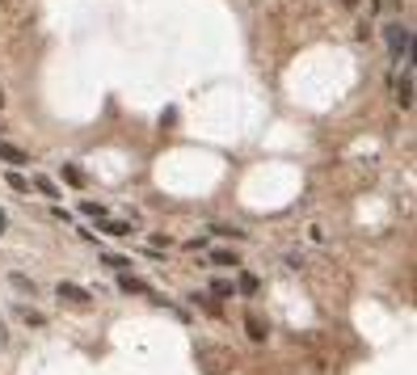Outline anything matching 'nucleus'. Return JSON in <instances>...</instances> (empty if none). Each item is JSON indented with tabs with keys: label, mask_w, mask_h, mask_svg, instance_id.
Returning <instances> with one entry per match:
<instances>
[{
	"label": "nucleus",
	"mask_w": 417,
	"mask_h": 375,
	"mask_svg": "<svg viewBox=\"0 0 417 375\" xmlns=\"http://www.w3.org/2000/svg\"><path fill=\"white\" fill-rule=\"evenodd\" d=\"M34 186H38V190H42V194H51V198H55V194H60V190H55V186H51V182H46V177H38V182H34Z\"/></svg>",
	"instance_id": "nucleus-13"
},
{
	"label": "nucleus",
	"mask_w": 417,
	"mask_h": 375,
	"mask_svg": "<svg viewBox=\"0 0 417 375\" xmlns=\"http://www.w3.org/2000/svg\"><path fill=\"white\" fill-rule=\"evenodd\" d=\"M110 236H131V224H106Z\"/></svg>",
	"instance_id": "nucleus-11"
},
{
	"label": "nucleus",
	"mask_w": 417,
	"mask_h": 375,
	"mask_svg": "<svg viewBox=\"0 0 417 375\" xmlns=\"http://www.w3.org/2000/svg\"><path fill=\"white\" fill-rule=\"evenodd\" d=\"M0 105H5V89H0Z\"/></svg>",
	"instance_id": "nucleus-17"
},
{
	"label": "nucleus",
	"mask_w": 417,
	"mask_h": 375,
	"mask_svg": "<svg viewBox=\"0 0 417 375\" xmlns=\"http://www.w3.org/2000/svg\"><path fill=\"white\" fill-rule=\"evenodd\" d=\"M64 177H68V182H72V186H85V173H80V169H72V165H68V169H64Z\"/></svg>",
	"instance_id": "nucleus-10"
},
{
	"label": "nucleus",
	"mask_w": 417,
	"mask_h": 375,
	"mask_svg": "<svg viewBox=\"0 0 417 375\" xmlns=\"http://www.w3.org/2000/svg\"><path fill=\"white\" fill-rule=\"evenodd\" d=\"M211 291H215V295H232V283H224V279H220V283H211Z\"/></svg>",
	"instance_id": "nucleus-14"
},
{
	"label": "nucleus",
	"mask_w": 417,
	"mask_h": 375,
	"mask_svg": "<svg viewBox=\"0 0 417 375\" xmlns=\"http://www.w3.org/2000/svg\"><path fill=\"white\" fill-rule=\"evenodd\" d=\"M341 5H350V9H354V5H358V0H341Z\"/></svg>",
	"instance_id": "nucleus-16"
},
{
	"label": "nucleus",
	"mask_w": 417,
	"mask_h": 375,
	"mask_svg": "<svg viewBox=\"0 0 417 375\" xmlns=\"http://www.w3.org/2000/svg\"><path fill=\"white\" fill-rule=\"evenodd\" d=\"M55 295H60L64 304H72V308H89V304H93V291H89V287H80V283H60V287H55Z\"/></svg>",
	"instance_id": "nucleus-2"
},
{
	"label": "nucleus",
	"mask_w": 417,
	"mask_h": 375,
	"mask_svg": "<svg viewBox=\"0 0 417 375\" xmlns=\"http://www.w3.org/2000/svg\"><path fill=\"white\" fill-rule=\"evenodd\" d=\"M80 211H85V216H97V220L106 216V207H97V202H80Z\"/></svg>",
	"instance_id": "nucleus-9"
},
{
	"label": "nucleus",
	"mask_w": 417,
	"mask_h": 375,
	"mask_svg": "<svg viewBox=\"0 0 417 375\" xmlns=\"http://www.w3.org/2000/svg\"><path fill=\"white\" fill-rule=\"evenodd\" d=\"M118 287H123V291H131V295H148V291H152L148 283H139V279H131V274H123V279H118Z\"/></svg>",
	"instance_id": "nucleus-5"
},
{
	"label": "nucleus",
	"mask_w": 417,
	"mask_h": 375,
	"mask_svg": "<svg viewBox=\"0 0 417 375\" xmlns=\"http://www.w3.org/2000/svg\"><path fill=\"white\" fill-rule=\"evenodd\" d=\"M245 329H249V338H253V342H266V333H270L257 316H249V320H245Z\"/></svg>",
	"instance_id": "nucleus-6"
},
{
	"label": "nucleus",
	"mask_w": 417,
	"mask_h": 375,
	"mask_svg": "<svg viewBox=\"0 0 417 375\" xmlns=\"http://www.w3.org/2000/svg\"><path fill=\"white\" fill-rule=\"evenodd\" d=\"M9 186H13V190H17V194H26V190H30V182H26V177H21V173H9Z\"/></svg>",
	"instance_id": "nucleus-8"
},
{
	"label": "nucleus",
	"mask_w": 417,
	"mask_h": 375,
	"mask_svg": "<svg viewBox=\"0 0 417 375\" xmlns=\"http://www.w3.org/2000/svg\"><path fill=\"white\" fill-rule=\"evenodd\" d=\"M396 101H400V110H409V105H413V76L409 72L396 80Z\"/></svg>",
	"instance_id": "nucleus-4"
},
{
	"label": "nucleus",
	"mask_w": 417,
	"mask_h": 375,
	"mask_svg": "<svg viewBox=\"0 0 417 375\" xmlns=\"http://www.w3.org/2000/svg\"><path fill=\"white\" fill-rule=\"evenodd\" d=\"M384 38H388L392 60L405 64V60H409V30H405V26H384Z\"/></svg>",
	"instance_id": "nucleus-1"
},
{
	"label": "nucleus",
	"mask_w": 417,
	"mask_h": 375,
	"mask_svg": "<svg viewBox=\"0 0 417 375\" xmlns=\"http://www.w3.org/2000/svg\"><path fill=\"white\" fill-rule=\"evenodd\" d=\"M9 228V220H5V211H0V232H5Z\"/></svg>",
	"instance_id": "nucleus-15"
},
{
	"label": "nucleus",
	"mask_w": 417,
	"mask_h": 375,
	"mask_svg": "<svg viewBox=\"0 0 417 375\" xmlns=\"http://www.w3.org/2000/svg\"><path fill=\"white\" fill-rule=\"evenodd\" d=\"M211 257H215L220 265H240V257H236V253H228V249H215Z\"/></svg>",
	"instance_id": "nucleus-7"
},
{
	"label": "nucleus",
	"mask_w": 417,
	"mask_h": 375,
	"mask_svg": "<svg viewBox=\"0 0 417 375\" xmlns=\"http://www.w3.org/2000/svg\"><path fill=\"white\" fill-rule=\"evenodd\" d=\"M0 160H9V165H30V156L17 143H9V139H0Z\"/></svg>",
	"instance_id": "nucleus-3"
},
{
	"label": "nucleus",
	"mask_w": 417,
	"mask_h": 375,
	"mask_svg": "<svg viewBox=\"0 0 417 375\" xmlns=\"http://www.w3.org/2000/svg\"><path fill=\"white\" fill-rule=\"evenodd\" d=\"M240 291L253 295V291H257V279H253V274H240Z\"/></svg>",
	"instance_id": "nucleus-12"
}]
</instances>
